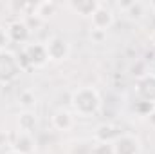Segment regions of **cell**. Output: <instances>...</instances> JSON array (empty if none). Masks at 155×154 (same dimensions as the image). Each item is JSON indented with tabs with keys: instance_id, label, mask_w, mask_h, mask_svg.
I'll use <instances>...</instances> for the list:
<instances>
[{
	"instance_id": "6da1fadb",
	"label": "cell",
	"mask_w": 155,
	"mask_h": 154,
	"mask_svg": "<svg viewBox=\"0 0 155 154\" xmlns=\"http://www.w3.org/2000/svg\"><path fill=\"white\" fill-rule=\"evenodd\" d=\"M101 96L94 87H78L71 94V107L72 113L81 118H90L101 109Z\"/></svg>"
},
{
	"instance_id": "7a4b0ae2",
	"label": "cell",
	"mask_w": 155,
	"mask_h": 154,
	"mask_svg": "<svg viewBox=\"0 0 155 154\" xmlns=\"http://www.w3.org/2000/svg\"><path fill=\"white\" fill-rule=\"evenodd\" d=\"M18 62H20V67L22 71H29V69H40V67H45L51 58H49V53H47V47L43 42H29L22 47L20 54H18Z\"/></svg>"
},
{
	"instance_id": "3957f363",
	"label": "cell",
	"mask_w": 155,
	"mask_h": 154,
	"mask_svg": "<svg viewBox=\"0 0 155 154\" xmlns=\"http://www.w3.org/2000/svg\"><path fill=\"white\" fill-rule=\"evenodd\" d=\"M24 71L18 62V54L11 53L9 49L0 51V85H9Z\"/></svg>"
},
{
	"instance_id": "277c9868",
	"label": "cell",
	"mask_w": 155,
	"mask_h": 154,
	"mask_svg": "<svg viewBox=\"0 0 155 154\" xmlns=\"http://www.w3.org/2000/svg\"><path fill=\"white\" fill-rule=\"evenodd\" d=\"M114 22H116V15H114L112 7H108V5H105V4L99 2V7H97V9L94 11V15L90 16L92 29L107 33V31L114 26Z\"/></svg>"
},
{
	"instance_id": "5b68a950",
	"label": "cell",
	"mask_w": 155,
	"mask_h": 154,
	"mask_svg": "<svg viewBox=\"0 0 155 154\" xmlns=\"http://www.w3.org/2000/svg\"><path fill=\"white\" fill-rule=\"evenodd\" d=\"M45 47H47L49 58L52 62H63L71 54V44H69V40L63 38V37H51L45 42Z\"/></svg>"
},
{
	"instance_id": "8992f818",
	"label": "cell",
	"mask_w": 155,
	"mask_h": 154,
	"mask_svg": "<svg viewBox=\"0 0 155 154\" xmlns=\"http://www.w3.org/2000/svg\"><path fill=\"white\" fill-rule=\"evenodd\" d=\"M114 154H143V143L135 134L123 132L112 143Z\"/></svg>"
},
{
	"instance_id": "52a82bcc",
	"label": "cell",
	"mask_w": 155,
	"mask_h": 154,
	"mask_svg": "<svg viewBox=\"0 0 155 154\" xmlns=\"http://www.w3.org/2000/svg\"><path fill=\"white\" fill-rule=\"evenodd\" d=\"M135 93H137L139 100L155 105V75L148 73L143 78H137L135 80Z\"/></svg>"
},
{
	"instance_id": "ba28073f",
	"label": "cell",
	"mask_w": 155,
	"mask_h": 154,
	"mask_svg": "<svg viewBox=\"0 0 155 154\" xmlns=\"http://www.w3.org/2000/svg\"><path fill=\"white\" fill-rule=\"evenodd\" d=\"M5 29H7V37L11 40V44H24L25 45V44H29V40L33 37L31 29L27 27V24L24 20H15Z\"/></svg>"
},
{
	"instance_id": "9c48e42d",
	"label": "cell",
	"mask_w": 155,
	"mask_h": 154,
	"mask_svg": "<svg viewBox=\"0 0 155 154\" xmlns=\"http://www.w3.org/2000/svg\"><path fill=\"white\" fill-rule=\"evenodd\" d=\"M121 134L123 132L114 123H101L94 131V142H97V143H114Z\"/></svg>"
},
{
	"instance_id": "30bf717a",
	"label": "cell",
	"mask_w": 155,
	"mask_h": 154,
	"mask_svg": "<svg viewBox=\"0 0 155 154\" xmlns=\"http://www.w3.org/2000/svg\"><path fill=\"white\" fill-rule=\"evenodd\" d=\"M119 9L134 22H141L144 16H146V11H148V5L144 2H119L117 4Z\"/></svg>"
},
{
	"instance_id": "8fae6325",
	"label": "cell",
	"mask_w": 155,
	"mask_h": 154,
	"mask_svg": "<svg viewBox=\"0 0 155 154\" xmlns=\"http://www.w3.org/2000/svg\"><path fill=\"white\" fill-rule=\"evenodd\" d=\"M51 121H52V127L56 129V131H61V132H67V131H71L72 127H74V113H71V111H67V109H58L52 118H51Z\"/></svg>"
},
{
	"instance_id": "7c38bea8",
	"label": "cell",
	"mask_w": 155,
	"mask_h": 154,
	"mask_svg": "<svg viewBox=\"0 0 155 154\" xmlns=\"http://www.w3.org/2000/svg\"><path fill=\"white\" fill-rule=\"evenodd\" d=\"M58 4L56 2H52V0H43V2H38L35 7H33V13L38 16V18H41L43 22H47L49 18H52L56 13H58Z\"/></svg>"
},
{
	"instance_id": "4fadbf2b",
	"label": "cell",
	"mask_w": 155,
	"mask_h": 154,
	"mask_svg": "<svg viewBox=\"0 0 155 154\" xmlns=\"http://www.w3.org/2000/svg\"><path fill=\"white\" fill-rule=\"evenodd\" d=\"M69 7L81 16H92L94 11L99 7V2L97 0H74V2H69Z\"/></svg>"
},
{
	"instance_id": "5bb4252c",
	"label": "cell",
	"mask_w": 155,
	"mask_h": 154,
	"mask_svg": "<svg viewBox=\"0 0 155 154\" xmlns=\"http://www.w3.org/2000/svg\"><path fill=\"white\" fill-rule=\"evenodd\" d=\"M38 125V118L33 111H24L18 114V129L24 134H31Z\"/></svg>"
},
{
	"instance_id": "9a60e30c",
	"label": "cell",
	"mask_w": 155,
	"mask_h": 154,
	"mask_svg": "<svg viewBox=\"0 0 155 154\" xmlns=\"http://www.w3.org/2000/svg\"><path fill=\"white\" fill-rule=\"evenodd\" d=\"M13 149L22 154H33L35 152V140H33V136L18 132V136H16V140L13 143Z\"/></svg>"
},
{
	"instance_id": "2e32d148",
	"label": "cell",
	"mask_w": 155,
	"mask_h": 154,
	"mask_svg": "<svg viewBox=\"0 0 155 154\" xmlns=\"http://www.w3.org/2000/svg\"><path fill=\"white\" fill-rule=\"evenodd\" d=\"M18 103H20V107L24 111H33L36 107V94H35V91H31V89L22 91L20 96H18Z\"/></svg>"
},
{
	"instance_id": "e0dca14e",
	"label": "cell",
	"mask_w": 155,
	"mask_h": 154,
	"mask_svg": "<svg viewBox=\"0 0 155 154\" xmlns=\"http://www.w3.org/2000/svg\"><path fill=\"white\" fill-rule=\"evenodd\" d=\"M134 111H135V114L141 116V118H148L155 111V105L153 103H148V102H143V100H137V103L134 105Z\"/></svg>"
},
{
	"instance_id": "ac0fdd59",
	"label": "cell",
	"mask_w": 155,
	"mask_h": 154,
	"mask_svg": "<svg viewBox=\"0 0 155 154\" xmlns=\"http://www.w3.org/2000/svg\"><path fill=\"white\" fill-rule=\"evenodd\" d=\"M24 22L27 24V27L31 29V33H35V31H38L40 27L43 26V20L38 18L35 13H29V15H25V18H24Z\"/></svg>"
},
{
	"instance_id": "d6986e66",
	"label": "cell",
	"mask_w": 155,
	"mask_h": 154,
	"mask_svg": "<svg viewBox=\"0 0 155 154\" xmlns=\"http://www.w3.org/2000/svg\"><path fill=\"white\" fill-rule=\"evenodd\" d=\"M150 73V67L146 62H141V60H135V64L132 65V75L135 78H143L144 75Z\"/></svg>"
},
{
	"instance_id": "ffe728a7",
	"label": "cell",
	"mask_w": 155,
	"mask_h": 154,
	"mask_svg": "<svg viewBox=\"0 0 155 154\" xmlns=\"http://www.w3.org/2000/svg\"><path fill=\"white\" fill-rule=\"evenodd\" d=\"M90 154H114V147H112V143H97V142H94Z\"/></svg>"
},
{
	"instance_id": "44dd1931",
	"label": "cell",
	"mask_w": 155,
	"mask_h": 154,
	"mask_svg": "<svg viewBox=\"0 0 155 154\" xmlns=\"http://www.w3.org/2000/svg\"><path fill=\"white\" fill-rule=\"evenodd\" d=\"M9 44H11V40H9V37H7V29L0 26V51L7 49Z\"/></svg>"
},
{
	"instance_id": "7402d4cb",
	"label": "cell",
	"mask_w": 155,
	"mask_h": 154,
	"mask_svg": "<svg viewBox=\"0 0 155 154\" xmlns=\"http://www.w3.org/2000/svg\"><path fill=\"white\" fill-rule=\"evenodd\" d=\"M90 38L96 40V42H103V40L107 38V33H103V31H96V29H92L90 31Z\"/></svg>"
},
{
	"instance_id": "603a6c76",
	"label": "cell",
	"mask_w": 155,
	"mask_h": 154,
	"mask_svg": "<svg viewBox=\"0 0 155 154\" xmlns=\"http://www.w3.org/2000/svg\"><path fill=\"white\" fill-rule=\"evenodd\" d=\"M146 120H148V121H150V123H152V125H153V127H155V111H153V113H152V114H150V116H148Z\"/></svg>"
},
{
	"instance_id": "cb8c5ba5",
	"label": "cell",
	"mask_w": 155,
	"mask_h": 154,
	"mask_svg": "<svg viewBox=\"0 0 155 154\" xmlns=\"http://www.w3.org/2000/svg\"><path fill=\"white\" fill-rule=\"evenodd\" d=\"M146 5H148V9H150V11H153V13H155V0H150Z\"/></svg>"
},
{
	"instance_id": "d4e9b609",
	"label": "cell",
	"mask_w": 155,
	"mask_h": 154,
	"mask_svg": "<svg viewBox=\"0 0 155 154\" xmlns=\"http://www.w3.org/2000/svg\"><path fill=\"white\" fill-rule=\"evenodd\" d=\"M150 73L155 75V56H153V60H152V64H150Z\"/></svg>"
},
{
	"instance_id": "484cf974",
	"label": "cell",
	"mask_w": 155,
	"mask_h": 154,
	"mask_svg": "<svg viewBox=\"0 0 155 154\" xmlns=\"http://www.w3.org/2000/svg\"><path fill=\"white\" fill-rule=\"evenodd\" d=\"M150 42L155 45V27H153V31H152V35H150Z\"/></svg>"
},
{
	"instance_id": "4316f807",
	"label": "cell",
	"mask_w": 155,
	"mask_h": 154,
	"mask_svg": "<svg viewBox=\"0 0 155 154\" xmlns=\"http://www.w3.org/2000/svg\"><path fill=\"white\" fill-rule=\"evenodd\" d=\"M4 154H22V152H18V151H15V149H11V151H7V152H4Z\"/></svg>"
}]
</instances>
